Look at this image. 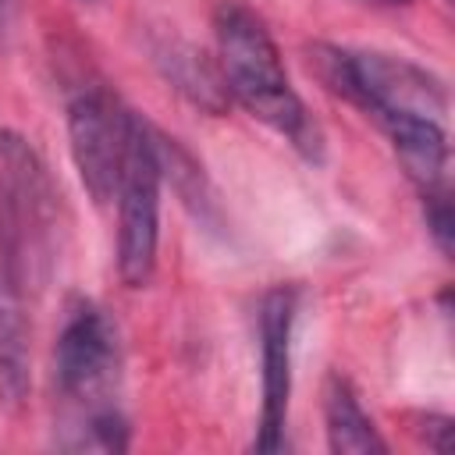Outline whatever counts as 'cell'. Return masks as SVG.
I'll return each instance as SVG.
<instances>
[{
    "label": "cell",
    "instance_id": "cell-5",
    "mask_svg": "<svg viewBox=\"0 0 455 455\" xmlns=\"http://www.w3.org/2000/svg\"><path fill=\"white\" fill-rule=\"evenodd\" d=\"M132 121H135V114L128 107H121L107 89H85L68 107L71 160L78 167L85 192L100 206L114 199L128 135H132Z\"/></svg>",
    "mask_w": 455,
    "mask_h": 455
},
{
    "label": "cell",
    "instance_id": "cell-6",
    "mask_svg": "<svg viewBox=\"0 0 455 455\" xmlns=\"http://www.w3.org/2000/svg\"><path fill=\"white\" fill-rule=\"evenodd\" d=\"M291 327H295V291L291 288L267 291L259 306L263 402H259V427L252 437L256 451L284 448V423H288V398H291Z\"/></svg>",
    "mask_w": 455,
    "mask_h": 455
},
{
    "label": "cell",
    "instance_id": "cell-4",
    "mask_svg": "<svg viewBox=\"0 0 455 455\" xmlns=\"http://www.w3.org/2000/svg\"><path fill=\"white\" fill-rule=\"evenodd\" d=\"M160 178L164 160L156 149V132L135 114L121 178L114 188L117 199V274L128 288H142L156 267L160 238Z\"/></svg>",
    "mask_w": 455,
    "mask_h": 455
},
{
    "label": "cell",
    "instance_id": "cell-3",
    "mask_svg": "<svg viewBox=\"0 0 455 455\" xmlns=\"http://www.w3.org/2000/svg\"><path fill=\"white\" fill-rule=\"evenodd\" d=\"M213 36H217L220 75L228 92L252 117H259L277 135H284L302 156L320 160L323 135L309 117L302 96L295 92L281 50L270 28L263 25V18L238 0H220L213 11Z\"/></svg>",
    "mask_w": 455,
    "mask_h": 455
},
{
    "label": "cell",
    "instance_id": "cell-1",
    "mask_svg": "<svg viewBox=\"0 0 455 455\" xmlns=\"http://www.w3.org/2000/svg\"><path fill=\"white\" fill-rule=\"evenodd\" d=\"M313 64L327 89L384 128L419 192L448 185V92L441 78L380 50L316 46Z\"/></svg>",
    "mask_w": 455,
    "mask_h": 455
},
{
    "label": "cell",
    "instance_id": "cell-2",
    "mask_svg": "<svg viewBox=\"0 0 455 455\" xmlns=\"http://www.w3.org/2000/svg\"><path fill=\"white\" fill-rule=\"evenodd\" d=\"M53 380L71 409L68 437L60 448L71 451H124L128 423L117 409L121 384V341L110 316L92 302L75 295L64 306L57 345H53Z\"/></svg>",
    "mask_w": 455,
    "mask_h": 455
},
{
    "label": "cell",
    "instance_id": "cell-10",
    "mask_svg": "<svg viewBox=\"0 0 455 455\" xmlns=\"http://www.w3.org/2000/svg\"><path fill=\"white\" fill-rule=\"evenodd\" d=\"M373 4H387V7H398V4H412V0H373Z\"/></svg>",
    "mask_w": 455,
    "mask_h": 455
},
{
    "label": "cell",
    "instance_id": "cell-9",
    "mask_svg": "<svg viewBox=\"0 0 455 455\" xmlns=\"http://www.w3.org/2000/svg\"><path fill=\"white\" fill-rule=\"evenodd\" d=\"M412 430H416L419 441H427V448H434V451H448V448H451V419L441 416V412L419 416Z\"/></svg>",
    "mask_w": 455,
    "mask_h": 455
},
{
    "label": "cell",
    "instance_id": "cell-7",
    "mask_svg": "<svg viewBox=\"0 0 455 455\" xmlns=\"http://www.w3.org/2000/svg\"><path fill=\"white\" fill-rule=\"evenodd\" d=\"M28 391L25 291L0 270V402L18 405Z\"/></svg>",
    "mask_w": 455,
    "mask_h": 455
},
{
    "label": "cell",
    "instance_id": "cell-11",
    "mask_svg": "<svg viewBox=\"0 0 455 455\" xmlns=\"http://www.w3.org/2000/svg\"><path fill=\"white\" fill-rule=\"evenodd\" d=\"M0 4H4V0H0Z\"/></svg>",
    "mask_w": 455,
    "mask_h": 455
},
{
    "label": "cell",
    "instance_id": "cell-8",
    "mask_svg": "<svg viewBox=\"0 0 455 455\" xmlns=\"http://www.w3.org/2000/svg\"><path fill=\"white\" fill-rule=\"evenodd\" d=\"M323 423H327L331 451H345V455L387 451V441L377 434L373 419L363 412L352 384L341 373L327 377V387H323Z\"/></svg>",
    "mask_w": 455,
    "mask_h": 455
}]
</instances>
